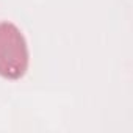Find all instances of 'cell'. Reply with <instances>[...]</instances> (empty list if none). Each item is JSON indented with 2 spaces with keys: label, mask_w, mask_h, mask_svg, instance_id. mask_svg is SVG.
Here are the masks:
<instances>
[{
  "label": "cell",
  "mask_w": 133,
  "mask_h": 133,
  "mask_svg": "<svg viewBox=\"0 0 133 133\" xmlns=\"http://www.w3.org/2000/svg\"><path fill=\"white\" fill-rule=\"evenodd\" d=\"M28 68V49L21 30L10 24H0V75L17 80Z\"/></svg>",
  "instance_id": "6da1fadb"
}]
</instances>
